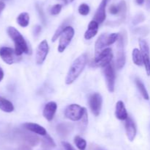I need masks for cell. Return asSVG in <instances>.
Returning <instances> with one entry per match:
<instances>
[{
    "mask_svg": "<svg viewBox=\"0 0 150 150\" xmlns=\"http://www.w3.org/2000/svg\"><path fill=\"white\" fill-rule=\"evenodd\" d=\"M57 109V104L55 101H49L45 105L43 108V114L44 118L48 121H51L53 120L55 115L56 111Z\"/></svg>",
    "mask_w": 150,
    "mask_h": 150,
    "instance_id": "13",
    "label": "cell"
},
{
    "mask_svg": "<svg viewBox=\"0 0 150 150\" xmlns=\"http://www.w3.org/2000/svg\"><path fill=\"white\" fill-rule=\"evenodd\" d=\"M98 25H99V24L95 21V20L91 21L90 23L89 24V26H88L87 30L86 31L84 34L85 39L90 40L97 35L98 32Z\"/></svg>",
    "mask_w": 150,
    "mask_h": 150,
    "instance_id": "17",
    "label": "cell"
},
{
    "mask_svg": "<svg viewBox=\"0 0 150 150\" xmlns=\"http://www.w3.org/2000/svg\"><path fill=\"white\" fill-rule=\"evenodd\" d=\"M136 86H137L138 89H139V92L141 93L142 96H143V98L146 100H149V94H148L147 91H146V88H145V86H144V85L143 82H142L139 79H136Z\"/></svg>",
    "mask_w": 150,
    "mask_h": 150,
    "instance_id": "26",
    "label": "cell"
},
{
    "mask_svg": "<svg viewBox=\"0 0 150 150\" xmlns=\"http://www.w3.org/2000/svg\"><path fill=\"white\" fill-rule=\"evenodd\" d=\"M48 51H49V46H48V42L46 40H43L37 48L36 57H35L37 64L40 65L43 63L48 55Z\"/></svg>",
    "mask_w": 150,
    "mask_h": 150,
    "instance_id": "11",
    "label": "cell"
},
{
    "mask_svg": "<svg viewBox=\"0 0 150 150\" xmlns=\"http://www.w3.org/2000/svg\"><path fill=\"white\" fill-rule=\"evenodd\" d=\"M125 121V131L126 135H127V138L130 141H133L135 139L137 132V129L135 122L133 121V119L130 117L127 118Z\"/></svg>",
    "mask_w": 150,
    "mask_h": 150,
    "instance_id": "12",
    "label": "cell"
},
{
    "mask_svg": "<svg viewBox=\"0 0 150 150\" xmlns=\"http://www.w3.org/2000/svg\"><path fill=\"white\" fill-rule=\"evenodd\" d=\"M136 1L138 4H142L144 2V0H136Z\"/></svg>",
    "mask_w": 150,
    "mask_h": 150,
    "instance_id": "43",
    "label": "cell"
},
{
    "mask_svg": "<svg viewBox=\"0 0 150 150\" xmlns=\"http://www.w3.org/2000/svg\"><path fill=\"white\" fill-rule=\"evenodd\" d=\"M89 10L90 9H89V5L85 3L81 4L79 7V13L82 16H87L89 13Z\"/></svg>",
    "mask_w": 150,
    "mask_h": 150,
    "instance_id": "30",
    "label": "cell"
},
{
    "mask_svg": "<svg viewBox=\"0 0 150 150\" xmlns=\"http://www.w3.org/2000/svg\"><path fill=\"white\" fill-rule=\"evenodd\" d=\"M73 126L70 124L62 123L57 126V130L62 137H66L71 132Z\"/></svg>",
    "mask_w": 150,
    "mask_h": 150,
    "instance_id": "20",
    "label": "cell"
},
{
    "mask_svg": "<svg viewBox=\"0 0 150 150\" xmlns=\"http://www.w3.org/2000/svg\"><path fill=\"white\" fill-rule=\"evenodd\" d=\"M120 37V33H111L108 35L107 38V43H108V46L114 44V43L117 42Z\"/></svg>",
    "mask_w": 150,
    "mask_h": 150,
    "instance_id": "29",
    "label": "cell"
},
{
    "mask_svg": "<svg viewBox=\"0 0 150 150\" xmlns=\"http://www.w3.org/2000/svg\"><path fill=\"white\" fill-rule=\"evenodd\" d=\"M86 112V109L76 104H72L67 106L64 110V116L73 121H80Z\"/></svg>",
    "mask_w": 150,
    "mask_h": 150,
    "instance_id": "4",
    "label": "cell"
},
{
    "mask_svg": "<svg viewBox=\"0 0 150 150\" xmlns=\"http://www.w3.org/2000/svg\"><path fill=\"white\" fill-rule=\"evenodd\" d=\"M41 150H49V149H44V148H42V149H41Z\"/></svg>",
    "mask_w": 150,
    "mask_h": 150,
    "instance_id": "44",
    "label": "cell"
},
{
    "mask_svg": "<svg viewBox=\"0 0 150 150\" xmlns=\"http://www.w3.org/2000/svg\"><path fill=\"white\" fill-rule=\"evenodd\" d=\"M0 110L5 113H11L14 110V106L11 101L0 96Z\"/></svg>",
    "mask_w": 150,
    "mask_h": 150,
    "instance_id": "21",
    "label": "cell"
},
{
    "mask_svg": "<svg viewBox=\"0 0 150 150\" xmlns=\"http://www.w3.org/2000/svg\"><path fill=\"white\" fill-rule=\"evenodd\" d=\"M109 12L110 13H111L112 15H117L119 14L120 13V10H119V7L118 5H111V7H109Z\"/></svg>",
    "mask_w": 150,
    "mask_h": 150,
    "instance_id": "35",
    "label": "cell"
},
{
    "mask_svg": "<svg viewBox=\"0 0 150 150\" xmlns=\"http://www.w3.org/2000/svg\"><path fill=\"white\" fill-rule=\"evenodd\" d=\"M62 7V6L61 4H55V5H54L51 9V14L54 15V16L58 15L59 13L61 12Z\"/></svg>",
    "mask_w": 150,
    "mask_h": 150,
    "instance_id": "32",
    "label": "cell"
},
{
    "mask_svg": "<svg viewBox=\"0 0 150 150\" xmlns=\"http://www.w3.org/2000/svg\"><path fill=\"white\" fill-rule=\"evenodd\" d=\"M3 78H4V71L1 68H0V82L2 80Z\"/></svg>",
    "mask_w": 150,
    "mask_h": 150,
    "instance_id": "40",
    "label": "cell"
},
{
    "mask_svg": "<svg viewBox=\"0 0 150 150\" xmlns=\"http://www.w3.org/2000/svg\"><path fill=\"white\" fill-rule=\"evenodd\" d=\"M103 72L108 91L113 93L114 91V86H115V72L112 65L110 63L105 66Z\"/></svg>",
    "mask_w": 150,
    "mask_h": 150,
    "instance_id": "8",
    "label": "cell"
},
{
    "mask_svg": "<svg viewBox=\"0 0 150 150\" xmlns=\"http://www.w3.org/2000/svg\"><path fill=\"white\" fill-rule=\"evenodd\" d=\"M132 57H133V62L136 66H142L144 64L143 57H142V52L138 49H134L132 53Z\"/></svg>",
    "mask_w": 150,
    "mask_h": 150,
    "instance_id": "23",
    "label": "cell"
},
{
    "mask_svg": "<svg viewBox=\"0 0 150 150\" xmlns=\"http://www.w3.org/2000/svg\"><path fill=\"white\" fill-rule=\"evenodd\" d=\"M119 10H120V21H123L125 19L126 16V13H127V5H126V3L125 1H121L118 4Z\"/></svg>",
    "mask_w": 150,
    "mask_h": 150,
    "instance_id": "27",
    "label": "cell"
},
{
    "mask_svg": "<svg viewBox=\"0 0 150 150\" xmlns=\"http://www.w3.org/2000/svg\"><path fill=\"white\" fill-rule=\"evenodd\" d=\"M87 113H85V114L83 115V118H82L81 119V122H80V128L81 129V128H83V129H85V127L86 126V125H87Z\"/></svg>",
    "mask_w": 150,
    "mask_h": 150,
    "instance_id": "34",
    "label": "cell"
},
{
    "mask_svg": "<svg viewBox=\"0 0 150 150\" xmlns=\"http://www.w3.org/2000/svg\"><path fill=\"white\" fill-rule=\"evenodd\" d=\"M22 138L26 143V144L31 146H35L40 143V138L36 135L29 133H23Z\"/></svg>",
    "mask_w": 150,
    "mask_h": 150,
    "instance_id": "19",
    "label": "cell"
},
{
    "mask_svg": "<svg viewBox=\"0 0 150 150\" xmlns=\"http://www.w3.org/2000/svg\"><path fill=\"white\" fill-rule=\"evenodd\" d=\"M36 9L38 10V15H39V17L41 21L43 24H45V22H46V19H45V13H44L43 10H42V7L39 4H36Z\"/></svg>",
    "mask_w": 150,
    "mask_h": 150,
    "instance_id": "31",
    "label": "cell"
},
{
    "mask_svg": "<svg viewBox=\"0 0 150 150\" xmlns=\"http://www.w3.org/2000/svg\"><path fill=\"white\" fill-rule=\"evenodd\" d=\"M74 29L71 26H67L60 35L59 43L58 46V51L62 53L66 49L74 36Z\"/></svg>",
    "mask_w": 150,
    "mask_h": 150,
    "instance_id": "6",
    "label": "cell"
},
{
    "mask_svg": "<svg viewBox=\"0 0 150 150\" xmlns=\"http://www.w3.org/2000/svg\"><path fill=\"white\" fill-rule=\"evenodd\" d=\"M62 146H64V148L65 149V150H74V149L73 148V146H72L69 143L65 142V141H63V142H62Z\"/></svg>",
    "mask_w": 150,
    "mask_h": 150,
    "instance_id": "37",
    "label": "cell"
},
{
    "mask_svg": "<svg viewBox=\"0 0 150 150\" xmlns=\"http://www.w3.org/2000/svg\"><path fill=\"white\" fill-rule=\"evenodd\" d=\"M98 150H102V149H98Z\"/></svg>",
    "mask_w": 150,
    "mask_h": 150,
    "instance_id": "46",
    "label": "cell"
},
{
    "mask_svg": "<svg viewBox=\"0 0 150 150\" xmlns=\"http://www.w3.org/2000/svg\"><path fill=\"white\" fill-rule=\"evenodd\" d=\"M4 7H5V4H4V1L0 0V15H1V13H2V11L4 10Z\"/></svg>",
    "mask_w": 150,
    "mask_h": 150,
    "instance_id": "39",
    "label": "cell"
},
{
    "mask_svg": "<svg viewBox=\"0 0 150 150\" xmlns=\"http://www.w3.org/2000/svg\"><path fill=\"white\" fill-rule=\"evenodd\" d=\"M1 1H4V0H1Z\"/></svg>",
    "mask_w": 150,
    "mask_h": 150,
    "instance_id": "45",
    "label": "cell"
},
{
    "mask_svg": "<svg viewBox=\"0 0 150 150\" xmlns=\"http://www.w3.org/2000/svg\"><path fill=\"white\" fill-rule=\"evenodd\" d=\"M139 46H140L141 52L143 57L144 64L146 69L147 75H150V52L149 46L147 42L144 39L139 40Z\"/></svg>",
    "mask_w": 150,
    "mask_h": 150,
    "instance_id": "9",
    "label": "cell"
},
{
    "mask_svg": "<svg viewBox=\"0 0 150 150\" xmlns=\"http://www.w3.org/2000/svg\"><path fill=\"white\" fill-rule=\"evenodd\" d=\"M41 26H40V25H36V26L34 27V35H35V37H38V35L40 34L41 32Z\"/></svg>",
    "mask_w": 150,
    "mask_h": 150,
    "instance_id": "36",
    "label": "cell"
},
{
    "mask_svg": "<svg viewBox=\"0 0 150 150\" xmlns=\"http://www.w3.org/2000/svg\"><path fill=\"white\" fill-rule=\"evenodd\" d=\"M89 107L92 113L95 116H98L100 113L101 108H102L103 99L102 96L98 93H95L92 94L89 98Z\"/></svg>",
    "mask_w": 150,
    "mask_h": 150,
    "instance_id": "10",
    "label": "cell"
},
{
    "mask_svg": "<svg viewBox=\"0 0 150 150\" xmlns=\"http://www.w3.org/2000/svg\"><path fill=\"white\" fill-rule=\"evenodd\" d=\"M17 23L22 27H26L29 24V15L27 13H21L17 17Z\"/></svg>",
    "mask_w": 150,
    "mask_h": 150,
    "instance_id": "24",
    "label": "cell"
},
{
    "mask_svg": "<svg viewBox=\"0 0 150 150\" xmlns=\"http://www.w3.org/2000/svg\"><path fill=\"white\" fill-rule=\"evenodd\" d=\"M60 1H62V2L64 3V4H69V3H71L72 1H74V0H60Z\"/></svg>",
    "mask_w": 150,
    "mask_h": 150,
    "instance_id": "41",
    "label": "cell"
},
{
    "mask_svg": "<svg viewBox=\"0 0 150 150\" xmlns=\"http://www.w3.org/2000/svg\"><path fill=\"white\" fill-rule=\"evenodd\" d=\"M113 58L112 50L111 48H105L103 50L95 54L94 59V64L98 67H105L110 64Z\"/></svg>",
    "mask_w": 150,
    "mask_h": 150,
    "instance_id": "5",
    "label": "cell"
},
{
    "mask_svg": "<svg viewBox=\"0 0 150 150\" xmlns=\"http://www.w3.org/2000/svg\"><path fill=\"white\" fill-rule=\"evenodd\" d=\"M146 6L148 9L150 8V0H146Z\"/></svg>",
    "mask_w": 150,
    "mask_h": 150,
    "instance_id": "42",
    "label": "cell"
},
{
    "mask_svg": "<svg viewBox=\"0 0 150 150\" xmlns=\"http://www.w3.org/2000/svg\"><path fill=\"white\" fill-rule=\"evenodd\" d=\"M145 18H144V16L143 14H138L136 15V16L134 17V19H133V24H138L141 23V22H142L143 21H144Z\"/></svg>",
    "mask_w": 150,
    "mask_h": 150,
    "instance_id": "33",
    "label": "cell"
},
{
    "mask_svg": "<svg viewBox=\"0 0 150 150\" xmlns=\"http://www.w3.org/2000/svg\"><path fill=\"white\" fill-rule=\"evenodd\" d=\"M107 1L108 0H102L95 13L94 16V20L98 22V24H101L105 21L106 18V13H105V7H106Z\"/></svg>",
    "mask_w": 150,
    "mask_h": 150,
    "instance_id": "14",
    "label": "cell"
},
{
    "mask_svg": "<svg viewBox=\"0 0 150 150\" xmlns=\"http://www.w3.org/2000/svg\"><path fill=\"white\" fill-rule=\"evenodd\" d=\"M74 143L79 150H85L86 148V141L80 136H76L74 138Z\"/></svg>",
    "mask_w": 150,
    "mask_h": 150,
    "instance_id": "28",
    "label": "cell"
},
{
    "mask_svg": "<svg viewBox=\"0 0 150 150\" xmlns=\"http://www.w3.org/2000/svg\"><path fill=\"white\" fill-rule=\"evenodd\" d=\"M86 61H87V54L86 53L82 54L73 61L66 76V84L70 85L77 79V78L80 76L81 72L84 69Z\"/></svg>",
    "mask_w": 150,
    "mask_h": 150,
    "instance_id": "1",
    "label": "cell"
},
{
    "mask_svg": "<svg viewBox=\"0 0 150 150\" xmlns=\"http://www.w3.org/2000/svg\"><path fill=\"white\" fill-rule=\"evenodd\" d=\"M126 42L125 34H120V37L117 41V53L115 65L117 69H121L125 64V45Z\"/></svg>",
    "mask_w": 150,
    "mask_h": 150,
    "instance_id": "3",
    "label": "cell"
},
{
    "mask_svg": "<svg viewBox=\"0 0 150 150\" xmlns=\"http://www.w3.org/2000/svg\"><path fill=\"white\" fill-rule=\"evenodd\" d=\"M71 20L72 19H70V18L65 19V20L62 22V24L57 28V29L56 30V32H54V35H53L52 37V42H55V41L58 39V38L61 35V34L62 33L63 31L64 30V29H65L67 26H69L68 24L70 23Z\"/></svg>",
    "mask_w": 150,
    "mask_h": 150,
    "instance_id": "22",
    "label": "cell"
},
{
    "mask_svg": "<svg viewBox=\"0 0 150 150\" xmlns=\"http://www.w3.org/2000/svg\"><path fill=\"white\" fill-rule=\"evenodd\" d=\"M19 150H32V149L31 148V146L28 144H23L19 147Z\"/></svg>",
    "mask_w": 150,
    "mask_h": 150,
    "instance_id": "38",
    "label": "cell"
},
{
    "mask_svg": "<svg viewBox=\"0 0 150 150\" xmlns=\"http://www.w3.org/2000/svg\"><path fill=\"white\" fill-rule=\"evenodd\" d=\"M115 116L119 120L124 121L128 118V114L126 110L125 106L122 101H118L116 104Z\"/></svg>",
    "mask_w": 150,
    "mask_h": 150,
    "instance_id": "16",
    "label": "cell"
},
{
    "mask_svg": "<svg viewBox=\"0 0 150 150\" xmlns=\"http://www.w3.org/2000/svg\"><path fill=\"white\" fill-rule=\"evenodd\" d=\"M42 148L50 150L51 148L56 146V144L54 140L51 138V136L47 134L44 135V138L42 139Z\"/></svg>",
    "mask_w": 150,
    "mask_h": 150,
    "instance_id": "25",
    "label": "cell"
},
{
    "mask_svg": "<svg viewBox=\"0 0 150 150\" xmlns=\"http://www.w3.org/2000/svg\"><path fill=\"white\" fill-rule=\"evenodd\" d=\"M23 126L26 129L31 131V132H34V133L38 134V135H42V136L47 135L46 129H45L43 126H40V125L38 124L26 122V123L23 124Z\"/></svg>",
    "mask_w": 150,
    "mask_h": 150,
    "instance_id": "15",
    "label": "cell"
},
{
    "mask_svg": "<svg viewBox=\"0 0 150 150\" xmlns=\"http://www.w3.org/2000/svg\"><path fill=\"white\" fill-rule=\"evenodd\" d=\"M7 34L11 38L15 44V52L18 56H21L23 53L29 54V49L26 41L18 30L13 26H9L7 29Z\"/></svg>",
    "mask_w": 150,
    "mask_h": 150,
    "instance_id": "2",
    "label": "cell"
},
{
    "mask_svg": "<svg viewBox=\"0 0 150 150\" xmlns=\"http://www.w3.org/2000/svg\"><path fill=\"white\" fill-rule=\"evenodd\" d=\"M107 38H108V35L106 34H101L100 35L95 43V54L100 52L102 50L105 49V46H108Z\"/></svg>",
    "mask_w": 150,
    "mask_h": 150,
    "instance_id": "18",
    "label": "cell"
},
{
    "mask_svg": "<svg viewBox=\"0 0 150 150\" xmlns=\"http://www.w3.org/2000/svg\"><path fill=\"white\" fill-rule=\"evenodd\" d=\"M0 57L3 61L8 65L13 64L20 60L21 56H18L15 52V49L10 47L3 46L0 48Z\"/></svg>",
    "mask_w": 150,
    "mask_h": 150,
    "instance_id": "7",
    "label": "cell"
}]
</instances>
